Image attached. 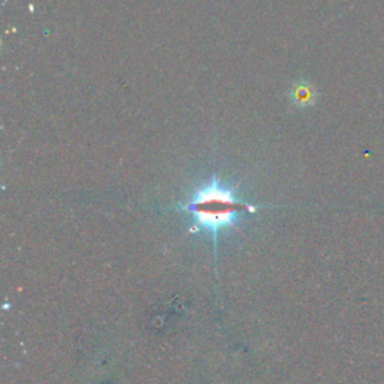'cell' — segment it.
I'll use <instances>...</instances> for the list:
<instances>
[{"instance_id":"6da1fadb","label":"cell","mask_w":384,"mask_h":384,"mask_svg":"<svg viewBox=\"0 0 384 384\" xmlns=\"http://www.w3.org/2000/svg\"><path fill=\"white\" fill-rule=\"evenodd\" d=\"M263 206H253L241 200L232 186L224 185L220 178H213L199 186L190 200L174 206L173 209L191 216L194 227L191 233H207L213 242V253L216 257L218 237L227 228H237L236 224L243 212L255 213Z\"/></svg>"},{"instance_id":"7a4b0ae2","label":"cell","mask_w":384,"mask_h":384,"mask_svg":"<svg viewBox=\"0 0 384 384\" xmlns=\"http://www.w3.org/2000/svg\"><path fill=\"white\" fill-rule=\"evenodd\" d=\"M292 98L299 107H308L311 104H314L315 93L314 89L306 83H299L292 90Z\"/></svg>"}]
</instances>
